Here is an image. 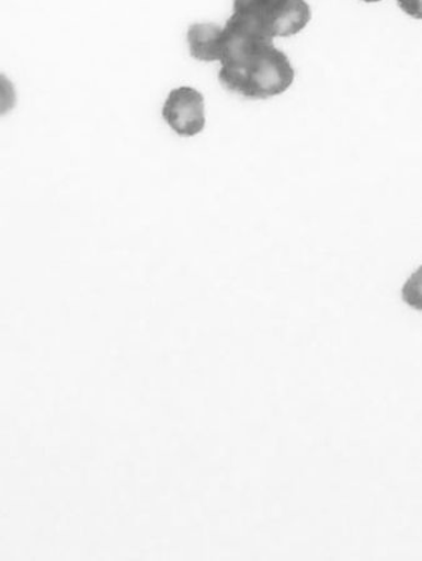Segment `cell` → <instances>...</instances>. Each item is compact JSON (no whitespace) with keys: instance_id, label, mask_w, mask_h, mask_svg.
<instances>
[{"instance_id":"cell-1","label":"cell","mask_w":422,"mask_h":561,"mask_svg":"<svg viewBox=\"0 0 422 561\" xmlns=\"http://www.w3.org/2000/svg\"><path fill=\"white\" fill-rule=\"evenodd\" d=\"M220 83L229 92L255 101L281 95L293 84L295 71L273 39L249 28L236 15L223 26Z\"/></svg>"},{"instance_id":"cell-2","label":"cell","mask_w":422,"mask_h":561,"mask_svg":"<svg viewBox=\"0 0 422 561\" xmlns=\"http://www.w3.org/2000/svg\"><path fill=\"white\" fill-rule=\"evenodd\" d=\"M232 15L265 38L274 41L307 28L311 9L307 0H235Z\"/></svg>"},{"instance_id":"cell-3","label":"cell","mask_w":422,"mask_h":561,"mask_svg":"<svg viewBox=\"0 0 422 561\" xmlns=\"http://www.w3.org/2000/svg\"><path fill=\"white\" fill-rule=\"evenodd\" d=\"M163 117L181 137H195L205 128L204 96L191 87L172 90L163 107Z\"/></svg>"},{"instance_id":"cell-4","label":"cell","mask_w":422,"mask_h":561,"mask_svg":"<svg viewBox=\"0 0 422 561\" xmlns=\"http://www.w3.org/2000/svg\"><path fill=\"white\" fill-rule=\"evenodd\" d=\"M192 57L201 61H220L223 26L214 23L194 24L187 32Z\"/></svg>"},{"instance_id":"cell-5","label":"cell","mask_w":422,"mask_h":561,"mask_svg":"<svg viewBox=\"0 0 422 561\" xmlns=\"http://www.w3.org/2000/svg\"><path fill=\"white\" fill-rule=\"evenodd\" d=\"M402 300L412 309L422 311V266L412 274L402 287Z\"/></svg>"},{"instance_id":"cell-6","label":"cell","mask_w":422,"mask_h":561,"mask_svg":"<svg viewBox=\"0 0 422 561\" xmlns=\"http://www.w3.org/2000/svg\"><path fill=\"white\" fill-rule=\"evenodd\" d=\"M397 3L403 13L422 21V0H397Z\"/></svg>"},{"instance_id":"cell-7","label":"cell","mask_w":422,"mask_h":561,"mask_svg":"<svg viewBox=\"0 0 422 561\" xmlns=\"http://www.w3.org/2000/svg\"><path fill=\"white\" fill-rule=\"evenodd\" d=\"M364 3H379L383 2V0H362Z\"/></svg>"}]
</instances>
